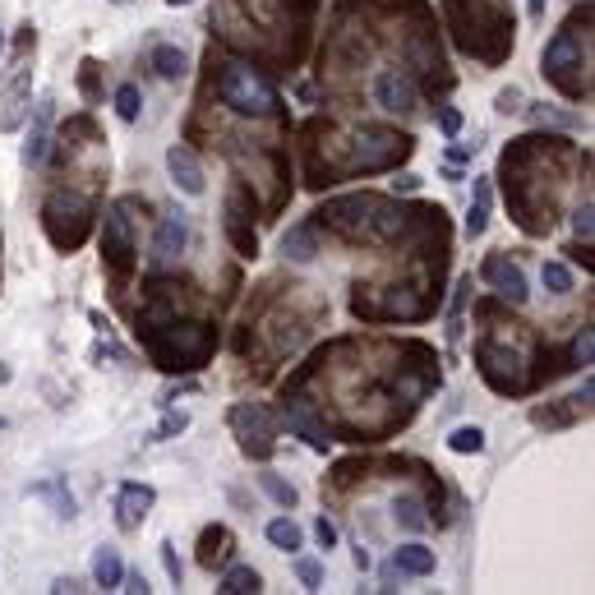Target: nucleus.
<instances>
[{
    "mask_svg": "<svg viewBox=\"0 0 595 595\" xmlns=\"http://www.w3.org/2000/svg\"><path fill=\"white\" fill-rule=\"evenodd\" d=\"M213 88L222 97V107L240 111V116H277L282 111V93L254 65H217Z\"/></svg>",
    "mask_w": 595,
    "mask_h": 595,
    "instance_id": "3",
    "label": "nucleus"
},
{
    "mask_svg": "<svg viewBox=\"0 0 595 595\" xmlns=\"http://www.w3.org/2000/svg\"><path fill=\"white\" fill-rule=\"evenodd\" d=\"M448 448H453L457 457H476V453H485V429H480V425H462V429H453V434H448Z\"/></svg>",
    "mask_w": 595,
    "mask_h": 595,
    "instance_id": "25",
    "label": "nucleus"
},
{
    "mask_svg": "<svg viewBox=\"0 0 595 595\" xmlns=\"http://www.w3.org/2000/svg\"><path fill=\"white\" fill-rule=\"evenodd\" d=\"M116 116L130 120V125L139 120V88H134V84H120L116 88Z\"/></svg>",
    "mask_w": 595,
    "mask_h": 595,
    "instance_id": "31",
    "label": "nucleus"
},
{
    "mask_svg": "<svg viewBox=\"0 0 595 595\" xmlns=\"http://www.w3.org/2000/svg\"><path fill=\"white\" fill-rule=\"evenodd\" d=\"M231 429H236L240 453L245 457H254V462H268V457H273L277 425H273V416H268V406H259V402L231 406Z\"/></svg>",
    "mask_w": 595,
    "mask_h": 595,
    "instance_id": "6",
    "label": "nucleus"
},
{
    "mask_svg": "<svg viewBox=\"0 0 595 595\" xmlns=\"http://www.w3.org/2000/svg\"><path fill=\"white\" fill-rule=\"evenodd\" d=\"M130 203L134 199H116L107 208V231H102V259H107V273L111 277H130L134 268V217H130Z\"/></svg>",
    "mask_w": 595,
    "mask_h": 595,
    "instance_id": "5",
    "label": "nucleus"
},
{
    "mask_svg": "<svg viewBox=\"0 0 595 595\" xmlns=\"http://www.w3.org/2000/svg\"><path fill=\"white\" fill-rule=\"evenodd\" d=\"M222 595H259L263 591V577L254 568H227V577H222V586H217Z\"/></svg>",
    "mask_w": 595,
    "mask_h": 595,
    "instance_id": "24",
    "label": "nucleus"
},
{
    "mask_svg": "<svg viewBox=\"0 0 595 595\" xmlns=\"http://www.w3.org/2000/svg\"><path fill=\"white\" fill-rule=\"evenodd\" d=\"M480 277H485L508 305H526V296H531V291H526V273L508 259V254H489L485 268H480Z\"/></svg>",
    "mask_w": 595,
    "mask_h": 595,
    "instance_id": "9",
    "label": "nucleus"
},
{
    "mask_svg": "<svg viewBox=\"0 0 595 595\" xmlns=\"http://www.w3.org/2000/svg\"><path fill=\"white\" fill-rule=\"evenodd\" d=\"M369 93H374V102H379L383 111H393V116H406V111L416 107V79H411V74L406 70H379L374 74V88H369Z\"/></svg>",
    "mask_w": 595,
    "mask_h": 595,
    "instance_id": "7",
    "label": "nucleus"
},
{
    "mask_svg": "<svg viewBox=\"0 0 595 595\" xmlns=\"http://www.w3.org/2000/svg\"><path fill=\"white\" fill-rule=\"evenodd\" d=\"M591 356H595V328H577L568 365H572V369H586V365H591Z\"/></svg>",
    "mask_w": 595,
    "mask_h": 595,
    "instance_id": "30",
    "label": "nucleus"
},
{
    "mask_svg": "<svg viewBox=\"0 0 595 595\" xmlns=\"http://www.w3.org/2000/svg\"><path fill=\"white\" fill-rule=\"evenodd\" d=\"M33 111V70H19L14 84L5 88V111H0V130H19V120Z\"/></svg>",
    "mask_w": 595,
    "mask_h": 595,
    "instance_id": "13",
    "label": "nucleus"
},
{
    "mask_svg": "<svg viewBox=\"0 0 595 595\" xmlns=\"http://www.w3.org/2000/svg\"><path fill=\"white\" fill-rule=\"evenodd\" d=\"M231 554H236V536H231L227 526H208V531L199 536V563H203L208 572H213V568H227Z\"/></svg>",
    "mask_w": 595,
    "mask_h": 595,
    "instance_id": "14",
    "label": "nucleus"
},
{
    "mask_svg": "<svg viewBox=\"0 0 595 595\" xmlns=\"http://www.w3.org/2000/svg\"><path fill=\"white\" fill-rule=\"evenodd\" d=\"M167 5H171V10H180V5H190V0H167Z\"/></svg>",
    "mask_w": 595,
    "mask_h": 595,
    "instance_id": "44",
    "label": "nucleus"
},
{
    "mask_svg": "<svg viewBox=\"0 0 595 595\" xmlns=\"http://www.w3.org/2000/svg\"><path fill=\"white\" fill-rule=\"evenodd\" d=\"M591 199L582 203V208H577V213H572V231H577V240H591V231H595V222H591Z\"/></svg>",
    "mask_w": 595,
    "mask_h": 595,
    "instance_id": "35",
    "label": "nucleus"
},
{
    "mask_svg": "<svg viewBox=\"0 0 595 595\" xmlns=\"http://www.w3.org/2000/svg\"><path fill=\"white\" fill-rule=\"evenodd\" d=\"M282 254L296 263H310L314 254H319V227L314 222H300V227H291L282 236Z\"/></svg>",
    "mask_w": 595,
    "mask_h": 595,
    "instance_id": "17",
    "label": "nucleus"
},
{
    "mask_svg": "<svg viewBox=\"0 0 595 595\" xmlns=\"http://www.w3.org/2000/svg\"><path fill=\"white\" fill-rule=\"evenodd\" d=\"M369 563H374V559H369V549L360 545V549H356V568H360V572H369Z\"/></svg>",
    "mask_w": 595,
    "mask_h": 595,
    "instance_id": "42",
    "label": "nucleus"
},
{
    "mask_svg": "<svg viewBox=\"0 0 595 595\" xmlns=\"http://www.w3.org/2000/svg\"><path fill=\"white\" fill-rule=\"evenodd\" d=\"M439 130L448 134V139H457V134H462V111H457V107H439Z\"/></svg>",
    "mask_w": 595,
    "mask_h": 595,
    "instance_id": "36",
    "label": "nucleus"
},
{
    "mask_svg": "<svg viewBox=\"0 0 595 595\" xmlns=\"http://www.w3.org/2000/svg\"><path fill=\"white\" fill-rule=\"evenodd\" d=\"M51 591L65 595V591H84V586H79V577H56V582H51Z\"/></svg>",
    "mask_w": 595,
    "mask_h": 595,
    "instance_id": "39",
    "label": "nucleus"
},
{
    "mask_svg": "<svg viewBox=\"0 0 595 595\" xmlns=\"http://www.w3.org/2000/svg\"><path fill=\"white\" fill-rule=\"evenodd\" d=\"M185 240H190L185 213H167L162 217V227H157V236H153V259H176V254L185 250Z\"/></svg>",
    "mask_w": 595,
    "mask_h": 595,
    "instance_id": "15",
    "label": "nucleus"
},
{
    "mask_svg": "<svg viewBox=\"0 0 595 595\" xmlns=\"http://www.w3.org/2000/svg\"><path fill=\"white\" fill-rule=\"evenodd\" d=\"M586 14H591V5L577 10L568 24L554 33V42L545 47V60H540L545 79L559 88L563 97H572V102L591 97V74H586V65H591V42L582 47V19H586Z\"/></svg>",
    "mask_w": 595,
    "mask_h": 595,
    "instance_id": "2",
    "label": "nucleus"
},
{
    "mask_svg": "<svg viewBox=\"0 0 595 595\" xmlns=\"http://www.w3.org/2000/svg\"><path fill=\"white\" fill-rule=\"evenodd\" d=\"M296 577L305 582V591H319L323 586V568L314 559H296Z\"/></svg>",
    "mask_w": 595,
    "mask_h": 595,
    "instance_id": "33",
    "label": "nucleus"
},
{
    "mask_svg": "<svg viewBox=\"0 0 595 595\" xmlns=\"http://www.w3.org/2000/svg\"><path fill=\"white\" fill-rule=\"evenodd\" d=\"M0 51H5V33H0Z\"/></svg>",
    "mask_w": 595,
    "mask_h": 595,
    "instance_id": "45",
    "label": "nucleus"
},
{
    "mask_svg": "<svg viewBox=\"0 0 595 595\" xmlns=\"http://www.w3.org/2000/svg\"><path fill=\"white\" fill-rule=\"evenodd\" d=\"M227 240L236 245L240 259H254L259 254V236H254V217L245 208V194H231L227 199Z\"/></svg>",
    "mask_w": 595,
    "mask_h": 595,
    "instance_id": "11",
    "label": "nucleus"
},
{
    "mask_svg": "<svg viewBox=\"0 0 595 595\" xmlns=\"http://www.w3.org/2000/svg\"><path fill=\"white\" fill-rule=\"evenodd\" d=\"M167 171H171V185H176L180 194H190V199H199L203 190H208V180H203V167H199V157L185 148V143H176L167 153Z\"/></svg>",
    "mask_w": 595,
    "mask_h": 595,
    "instance_id": "12",
    "label": "nucleus"
},
{
    "mask_svg": "<svg viewBox=\"0 0 595 595\" xmlns=\"http://www.w3.org/2000/svg\"><path fill=\"white\" fill-rule=\"evenodd\" d=\"M572 259H577V263H586V273H591V240H586V245H572Z\"/></svg>",
    "mask_w": 595,
    "mask_h": 595,
    "instance_id": "40",
    "label": "nucleus"
},
{
    "mask_svg": "<svg viewBox=\"0 0 595 595\" xmlns=\"http://www.w3.org/2000/svg\"><path fill=\"white\" fill-rule=\"evenodd\" d=\"M314 540H319V549H337V526L328 517H319L314 522Z\"/></svg>",
    "mask_w": 595,
    "mask_h": 595,
    "instance_id": "37",
    "label": "nucleus"
},
{
    "mask_svg": "<svg viewBox=\"0 0 595 595\" xmlns=\"http://www.w3.org/2000/svg\"><path fill=\"white\" fill-rule=\"evenodd\" d=\"M47 153H51V102H42V107H37L33 130H28V143H24V162L28 167H42Z\"/></svg>",
    "mask_w": 595,
    "mask_h": 595,
    "instance_id": "16",
    "label": "nucleus"
},
{
    "mask_svg": "<svg viewBox=\"0 0 595 595\" xmlns=\"http://www.w3.org/2000/svg\"><path fill=\"white\" fill-rule=\"evenodd\" d=\"M531 14L540 19V14H545V0H531Z\"/></svg>",
    "mask_w": 595,
    "mask_h": 595,
    "instance_id": "43",
    "label": "nucleus"
},
{
    "mask_svg": "<svg viewBox=\"0 0 595 595\" xmlns=\"http://www.w3.org/2000/svg\"><path fill=\"white\" fill-rule=\"evenodd\" d=\"M393 572H402V577H429V572H434V549L402 545L393 554Z\"/></svg>",
    "mask_w": 595,
    "mask_h": 595,
    "instance_id": "18",
    "label": "nucleus"
},
{
    "mask_svg": "<svg viewBox=\"0 0 595 595\" xmlns=\"http://www.w3.org/2000/svg\"><path fill=\"white\" fill-rule=\"evenodd\" d=\"M157 503V489L153 485H139V480H125L116 489V526L120 531H139L148 522V512Z\"/></svg>",
    "mask_w": 595,
    "mask_h": 595,
    "instance_id": "8",
    "label": "nucleus"
},
{
    "mask_svg": "<svg viewBox=\"0 0 595 595\" xmlns=\"http://www.w3.org/2000/svg\"><path fill=\"white\" fill-rule=\"evenodd\" d=\"M120 591H130V595H148L153 586H148V577H143V572H125V577H120Z\"/></svg>",
    "mask_w": 595,
    "mask_h": 595,
    "instance_id": "38",
    "label": "nucleus"
},
{
    "mask_svg": "<svg viewBox=\"0 0 595 595\" xmlns=\"http://www.w3.org/2000/svg\"><path fill=\"white\" fill-rule=\"evenodd\" d=\"M88 222H93V203L70 190H56L47 199V208H42V227H47L56 250H79L88 236Z\"/></svg>",
    "mask_w": 595,
    "mask_h": 595,
    "instance_id": "4",
    "label": "nucleus"
},
{
    "mask_svg": "<svg viewBox=\"0 0 595 595\" xmlns=\"http://www.w3.org/2000/svg\"><path fill=\"white\" fill-rule=\"evenodd\" d=\"M489 180L485 176H476V199H471V213H466V236L476 240V236H485V227H489Z\"/></svg>",
    "mask_w": 595,
    "mask_h": 595,
    "instance_id": "22",
    "label": "nucleus"
},
{
    "mask_svg": "<svg viewBox=\"0 0 595 595\" xmlns=\"http://www.w3.org/2000/svg\"><path fill=\"white\" fill-rule=\"evenodd\" d=\"M153 70H157V79L176 84V79L190 74V56H185L180 47H171V42H162V47H153Z\"/></svg>",
    "mask_w": 595,
    "mask_h": 595,
    "instance_id": "19",
    "label": "nucleus"
},
{
    "mask_svg": "<svg viewBox=\"0 0 595 595\" xmlns=\"http://www.w3.org/2000/svg\"><path fill=\"white\" fill-rule=\"evenodd\" d=\"M522 107H526L522 88H503V93L494 97V111H499V116H512V111H522Z\"/></svg>",
    "mask_w": 595,
    "mask_h": 595,
    "instance_id": "34",
    "label": "nucleus"
},
{
    "mask_svg": "<svg viewBox=\"0 0 595 595\" xmlns=\"http://www.w3.org/2000/svg\"><path fill=\"white\" fill-rule=\"evenodd\" d=\"M33 494L37 499H51V508H56L60 522H70L74 517V494H65V480H47V485H37Z\"/></svg>",
    "mask_w": 595,
    "mask_h": 595,
    "instance_id": "26",
    "label": "nucleus"
},
{
    "mask_svg": "<svg viewBox=\"0 0 595 595\" xmlns=\"http://www.w3.org/2000/svg\"><path fill=\"white\" fill-rule=\"evenodd\" d=\"M162 568H167L171 586L185 582V563H180V554H176V545H171V540H162Z\"/></svg>",
    "mask_w": 595,
    "mask_h": 595,
    "instance_id": "32",
    "label": "nucleus"
},
{
    "mask_svg": "<svg viewBox=\"0 0 595 595\" xmlns=\"http://www.w3.org/2000/svg\"><path fill=\"white\" fill-rule=\"evenodd\" d=\"M393 517H397V526H402V531H411V536H420V531L429 526L425 503H420L416 494H397V499H393Z\"/></svg>",
    "mask_w": 595,
    "mask_h": 595,
    "instance_id": "21",
    "label": "nucleus"
},
{
    "mask_svg": "<svg viewBox=\"0 0 595 595\" xmlns=\"http://www.w3.org/2000/svg\"><path fill=\"white\" fill-rule=\"evenodd\" d=\"M591 393H595V383H591V374H586V388H577L572 397H563V406H536V411H531V420H536L540 429H568V425H577L582 416H591Z\"/></svg>",
    "mask_w": 595,
    "mask_h": 595,
    "instance_id": "10",
    "label": "nucleus"
},
{
    "mask_svg": "<svg viewBox=\"0 0 595 595\" xmlns=\"http://www.w3.org/2000/svg\"><path fill=\"white\" fill-rule=\"evenodd\" d=\"M259 489L277 503V508H296V503H300L296 485H286V480H282V476H273V471H263V476H259Z\"/></svg>",
    "mask_w": 595,
    "mask_h": 595,
    "instance_id": "27",
    "label": "nucleus"
},
{
    "mask_svg": "<svg viewBox=\"0 0 595 595\" xmlns=\"http://www.w3.org/2000/svg\"><path fill=\"white\" fill-rule=\"evenodd\" d=\"M268 545L282 549V554H296V549L305 545V531H300L291 517H273V522H268Z\"/></svg>",
    "mask_w": 595,
    "mask_h": 595,
    "instance_id": "23",
    "label": "nucleus"
},
{
    "mask_svg": "<svg viewBox=\"0 0 595 595\" xmlns=\"http://www.w3.org/2000/svg\"><path fill=\"white\" fill-rule=\"evenodd\" d=\"M393 190H397V194H416L420 180H416V176H402V180H393Z\"/></svg>",
    "mask_w": 595,
    "mask_h": 595,
    "instance_id": "41",
    "label": "nucleus"
},
{
    "mask_svg": "<svg viewBox=\"0 0 595 595\" xmlns=\"http://www.w3.org/2000/svg\"><path fill=\"white\" fill-rule=\"evenodd\" d=\"M540 282H545L549 296H568L572 291V268L568 263H545V268H540Z\"/></svg>",
    "mask_w": 595,
    "mask_h": 595,
    "instance_id": "28",
    "label": "nucleus"
},
{
    "mask_svg": "<svg viewBox=\"0 0 595 595\" xmlns=\"http://www.w3.org/2000/svg\"><path fill=\"white\" fill-rule=\"evenodd\" d=\"M185 429H190V416H185V411H167V416L153 425L148 443H167V439H176V434H185Z\"/></svg>",
    "mask_w": 595,
    "mask_h": 595,
    "instance_id": "29",
    "label": "nucleus"
},
{
    "mask_svg": "<svg viewBox=\"0 0 595 595\" xmlns=\"http://www.w3.org/2000/svg\"><path fill=\"white\" fill-rule=\"evenodd\" d=\"M120 577H125V563H120V554L111 545H102L93 554V582L102 586V591H120Z\"/></svg>",
    "mask_w": 595,
    "mask_h": 595,
    "instance_id": "20",
    "label": "nucleus"
},
{
    "mask_svg": "<svg viewBox=\"0 0 595 595\" xmlns=\"http://www.w3.org/2000/svg\"><path fill=\"white\" fill-rule=\"evenodd\" d=\"M319 222L337 227L346 240H365V245H388L406 231V208H393L379 194H351V199H337L319 213Z\"/></svg>",
    "mask_w": 595,
    "mask_h": 595,
    "instance_id": "1",
    "label": "nucleus"
}]
</instances>
